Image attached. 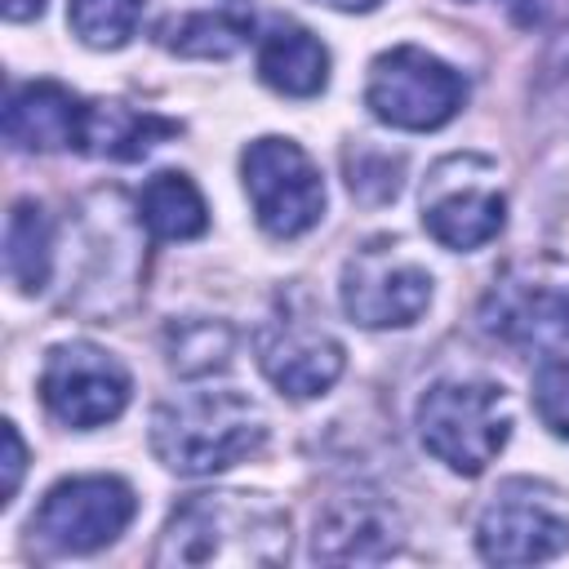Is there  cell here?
Instances as JSON below:
<instances>
[{"mask_svg": "<svg viewBox=\"0 0 569 569\" xmlns=\"http://www.w3.org/2000/svg\"><path fill=\"white\" fill-rule=\"evenodd\" d=\"M289 516L262 493H191L164 520L156 565H280Z\"/></svg>", "mask_w": 569, "mask_h": 569, "instance_id": "cell-1", "label": "cell"}, {"mask_svg": "<svg viewBox=\"0 0 569 569\" xmlns=\"http://www.w3.org/2000/svg\"><path fill=\"white\" fill-rule=\"evenodd\" d=\"M267 440L262 409L236 387H200L156 405L151 449L178 476H213L258 453Z\"/></svg>", "mask_w": 569, "mask_h": 569, "instance_id": "cell-2", "label": "cell"}, {"mask_svg": "<svg viewBox=\"0 0 569 569\" xmlns=\"http://www.w3.org/2000/svg\"><path fill=\"white\" fill-rule=\"evenodd\" d=\"M418 436L436 462L458 476H480L511 436L507 396L498 382H436L418 400Z\"/></svg>", "mask_w": 569, "mask_h": 569, "instance_id": "cell-3", "label": "cell"}, {"mask_svg": "<svg viewBox=\"0 0 569 569\" xmlns=\"http://www.w3.org/2000/svg\"><path fill=\"white\" fill-rule=\"evenodd\" d=\"M365 102L382 124L427 133V129L449 124L462 111L467 80L436 53H427L418 44H396L373 58Z\"/></svg>", "mask_w": 569, "mask_h": 569, "instance_id": "cell-4", "label": "cell"}, {"mask_svg": "<svg viewBox=\"0 0 569 569\" xmlns=\"http://www.w3.org/2000/svg\"><path fill=\"white\" fill-rule=\"evenodd\" d=\"M253 218L267 236L293 240L325 213V182L311 156L293 138H253L240 156Z\"/></svg>", "mask_w": 569, "mask_h": 569, "instance_id": "cell-5", "label": "cell"}, {"mask_svg": "<svg viewBox=\"0 0 569 569\" xmlns=\"http://www.w3.org/2000/svg\"><path fill=\"white\" fill-rule=\"evenodd\" d=\"M493 164L480 156H449L422 187V227L445 249H480L507 222V200L489 182Z\"/></svg>", "mask_w": 569, "mask_h": 569, "instance_id": "cell-6", "label": "cell"}, {"mask_svg": "<svg viewBox=\"0 0 569 569\" xmlns=\"http://www.w3.org/2000/svg\"><path fill=\"white\" fill-rule=\"evenodd\" d=\"M133 489L120 476L58 480L31 516V533L62 556H84L116 542L133 520Z\"/></svg>", "mask_w": 569, "mask_h": 569, "instance_id": "cell-7", "label": "cell"}, {"mask_svg": "<svg viewBox=\"0 0 569 569\" xmlns=\"http://www.w3.org/2000/svg\"><path fill=\"white\" fill-rule=\"evenodd\" d=\"M427 302L431 276L396 240H369L342 267V311L365 329H405Z\"/></svg>", "mask_w": 569, "mask_h": 569, "instance_id": "cell-8", "label": "cell"}, {"mask_svg": "<svg viewBox=\"0 0 569 569\" xmlns=\"http://www.w3.org/2000/svg\"><path fill=\"white\" fill-rule=\"evenodd\" d=\"M40 400L58 422L76 431L102 427L129 405V369L93 342H62L44 356Z\"/></svg>", "mask_w": 569, "mask_h": 569, "instance_id": "cell-9", "label": "cell"}, {"mask_svg": "<svg viewBox=\"0 0 569 569\" xmlns=\"http://www.w3.org/2000/svg\"><path fill=\"white\" fill-rule=\"evenodd\" d=\"M476 547L489 565H538L569 551V516L551 498H542V489L511 480L485 507Z\"/></svg>", "mask_w": 569, "mask_h": 569, "instance_id": "cell-10", "label": "cell"}, {"mask_svg": "<svg viewBox=\"0 0 569 569\" xmlns=\"http://www.w3.org/2000/svg\"><path fill=\"white\" fill-rule=\"evenodd\" d=\"M405 538L400 511L373 489H342L316 511L311 556L325 565H373L387 560Z\"/></svg>", "mask_w": 569, "mask_h": 569, "instance_id": "cell-11", "label": "cell"}, {"mask_svg": "<svg viewBox=\"0 0 569 569\" xmlns=\"http://www.w3.org/2000/svg\"><path fill=\"white\" fill-rule=\"evenodd\" d=\"M258 365L271 378V387H280L293 400H311L338 382L347 360H342V342L329 338L325 329L302 320H271L258 333Z\"/></svg>", "mask_w": 569, "mask_h": 569, "instance_id": "cell-12", "label": "cell"}, {"mask_svg": "<svg viewBox=\"0 0 569 569\" xmlns=\"http://www.w3.org/2000/svg\"><path fill=\"white\" fill-rule=\"evenodd\" d=\"M84 111L89 102H80L58 80H31L13 89L4 102V138L22 151H62V147L80 151Z\"/></svg>", "mask_w": 569, "mask_h": 569, "instance_id": "cell-13", "label": "cell"}, {"mask_svg": "<svg viewBox=\"0 0 569 569\" xmlns=\"http://www.w3.org/2000/svg\"><path fill=\"white\" fill-rule=\"evenodd\" d=\"M253 31V0H182L156 22V40L182 58H231Z\"/></svg>", "mask_w": 569, "mask_h": 569, "instance_id": "cell-14", "label": "cell"}, {"mask_svg": "<svg viewBox=\"0 0 569 569\" xmlns=\"http://www.w3.org/2000/svg\"><path fill=\"white\" fill-rule=\"evenodd\" d=\"M485 329L511 342H547L569 333V293L542 280H502L485 298Z\"/></svg>", "mask_w": 569, "mask_h": 569, "instance_id": "cell-15", "label": "cell"}, {"mask_svg": "<svg viewBox=\"0 0 569 569\" xmlns=\"http://www.w3.org/2000/svg\"><path fill=\"white\" fill-rule=\"evenodd\" d=\"M258 76L284 98H311L329 80V49L298 22H280L258 44Z\"/></svg>", "mask_w": 569, "mask_h": 569, "instance_id": "cell-16", "label": "cell"}, {"mask_svg": "<svg viewBox=\"0 0 569 569\" xmlns=\"http://www.w3.org/2000/svg\"><path fill=\"white\" fill-rule=\"evenodd\" d=\"M173 133H178V120H164L156 111H138L124 102H89L80 151L107 156V160H142L156 142Z\"/></svg>", "mask_w": 569, "mask_h": 569, "instance_id": "cell-17", "label": "cell"}, {"mask_svg": "<svg viewBox=\"0 0 569 569\" xmlns=\"http://www.w3.org/2000/svg\"><path fill=\"white\" fill-rule=\"evenodd\" d=\"M138 218L156 240H196L209 227V204L187 173H156L138 196Z\"/></svg>", "mask_w": 569, "mask_h": 569, "instance_id": "cell-18", "label": "cell"}, {"mask_svg": "<svg viewBox=\"0 0 569 569\" xmlns=\"http://www.w3.org/2000/svg\"><path fill=\"white\" fill-rule=\"evenodd\" d=\"M4 271L22 293H40L53 271V227L36 200H18L4 222Z\"/></svg>", "mask_w": 569, "mask_h": 569, "instance_id": "cell-19", "label": "cell"}, {"mask_svg": "<svg viewBox=\"0 0 569 569\" xmlns=\"http://www.w3.org/2000/svg\"><path fill=\"white\" fill-rule=\"evenodd\" d=\"M67 22L89 49H120L142 22V0H67Z\"/></svg>", "mask_w": 569, "mask_h": 569, "instance_id": "cell-20", "label": "cell"}, {"mask_svg": "<svg viewBox=\"0 0 569 569\" xmlns=\"http://www.w3.org/2000/svg\"><path fill=\"white\" fill-rule=\"evenodd\" d=\"M533 409L556 436L569 440V360H547L533 373Z\"/></svg>", "mask_w": 569, "mask_h": 569, "instance_id": "cell-21", "label": "cell"}, {"mask_svg": "<svg viewBox=\"0 0 569 569\" xmlns=\"http://www.w3.org/2000/svg\"><path fill=\"white\" fill-rule=\"evenodd\" d=\"M0 440H4V485H0V502H9L18 493V480H22V467H27V445L18 436L13 422H0Z\"/></svg>", "mask_w": 569, "mask_h": 569, "instance_id": "cell-22", "label": "cell"}, {"mask_svg": "<svg viewBox=\"0 0 569 569\" xmlns=\"http://www.w3.org/2000/svg\"><path fill=\"white\" fill-rule=\"evenodd\" d=\"M44 0H4V18L9 22H27V18H40Z\"/></svg>", "mask_w": 569, "mask_h": 569, "instance_id": "cell-23", "label": "cell"}, {"mask_svg": "<svg viewBox=\"0 0 569 569\" xmlns=\"http://www.w3.org/2000/svg\"><path fill=\"white\" fill-rule=\"evenodd\" d=\"M329 9H342V13H365V9H378L382 0H320Z\"/></svg>", "mask_w": 569, "mask_h": 569, "instance_id": "cell-24", "label": "cell"}]
</instances>
